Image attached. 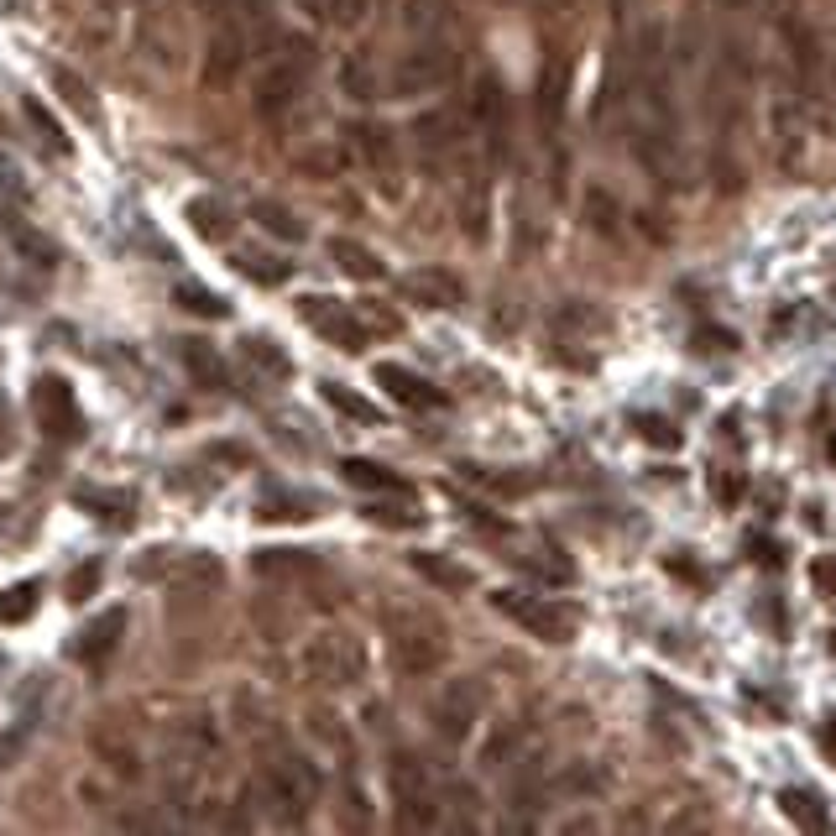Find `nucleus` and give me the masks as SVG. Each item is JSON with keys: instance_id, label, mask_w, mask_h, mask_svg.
<instances>
[{"instance_id": "21", "label": "nucleus", "mask_w": 836, "mask_h": 836, "mask_svg": "<svg viewBox=\"0 0 836 836\" xmlns=\"http://www.w3.org/2000/svg\"><path fill=\"white\" fill-rule=\"evenodd\" d=\"M325 564L319 554H308V549H256L252 554V576L262 581H308V576H319Z\"/></svg>"}, {"instance_id": "55", "label": "nucleus", "mask_w": 836, "mask_h": 836, "mask_svg": "<svg viewBox=\"0 0 836 836\" xmlns=\"http://www.w3.org/2000/svg\"><path fill=\"white\" fill-rule=\"evenodd\" d=\"M95 586H100V564H85V570H73V576H69V597L89 601V597H95Z\"/></svg>"}, {"instance_id": "2", "label": "nucleus", "mask_w": 836, "mask_h": 836, "mask_svg": "<svg viewBox=\"0 0 836 836\" xmlns=\"http://www.w3.org/2000/svg\"><path fill=\"white\" fill-rule=\"evenodd\" d=\"M262 795H267V805L277 810L283 826H304L308 810L325 795V774L314 768V758H304L298 748H288V742L273 737V742H267V758H262Z\"/></svg>"}, {"instance_id": "27", "label": "nucleus", "mask_w": 836, "mask_h": 836, "mask_svg": "<svg viewBox=\"0 0 836 836\" xmlns=\"http://www.w3.org/2000/svg\"><path fill=\"white\" fill-rule=\"evenodd\" d=\"M455 21H461L455 0H403V27L413 37H444L455 32Z\"/></svg>"}, {"instance_id": "60", "label": "nucleus", "mask_w": 836, "mask_h": 836, "mask_svg": "<svg viewBox=\"0 0 836 836\" xmlns=\"http://www.w3.org/2000/svg\"><path fill=\"white\" fill-rule=\"evenodd\" d=\"M564 832H597V816H581V820H564Z\"/></svg>"}, {"instance_id": "63", "label": "nucleus", "mask_w": 836, "mask_h": 836, "mask_svg": "<svg viewBox=\"0 0 836 836\" xmlns=\"http://www.w3.org/2000/svg\"><path fill=\"white\" fill-rule=\"evenodd\" d=\"M832 649H836V638H832Z\"/></svg>"}, {"instance_id": "8", "label": "nucleus", "mask_w": 836, "mask_h": 836, "mask_svg": "<svg viewBox=\"0 0 836 836\" xmlns=\"http://www.w3.org/2000/svg\"><path fill=\"white\" fill-rule=\"evenodd\" d=\"M779 48H785L789 89H795V95H805V100L826 95V69H832V58L820 52L816 32H810L800 17H779Z\"/></svg>"}, {"instance_id": "29", "label": "nucleus", "mask_w": 836, "mask_h": 836, "mask_svg": "<svg viewBox=\"0 0 836 836\" xmlns=\"http://www.w3.org/2000/svg\"><path fill=\"white\" fill-rule=\"evenodd\" d=\"M351 141H356V153L366 157L376 173H393L397 141H393V131H387L382 120H356V126H351Z\"/></svg>"}, {"instance_id": "42", "label": "nucleus", "mask_w": 836, "mask_h": 836, "mask_svg": "<svg viewBox=\"0 0 836 836\" xmlns=\"http://www.w3.org/2000/svg\"><path fill=\"white\" fill-rule=\"evenodd\" d=\"M21 110H27V120H32V126H37V137L48 141L52 153H58V157H69V153H73V141L63 137V131H58V120H52V110H48V105H42V100H37V95H27V100H21Z\"/></svg>"}, {"instance_id": "47", "label": "nucleus", "mask_w": 836, "mask_h": 836, "mask_svg": "<svg viewBox=\"0 0 836 836\" xmlns=\"http://www.w3.org/2000/svg\"><path fill=\"white\" fill-rule=\"evenodd\" d=\"M58 89H63V100L79 110V116H89V120H100V100H95V89L85 85V79H73L69 69H58Z\"/></svg>"}, {"instance_id": "59", "label": "nucleus", "mask_w": 836, "mask_h": 836, "mask_svg": "<svg viewBox=\"0 0 836 836\" xmlns=\"http://www.w3.org/2000/svg\"><path fill=\"white\" fill-rule=\"evenodd\" d=\"M700 345H706V351H732V330H700Z\"/></svg>"}, {"instance_id": "5", "label": "nucleus", "mask_w": 836, "mask_h": 836, "mask_svg": "<svg viewBox=\"0 0 836 836\" xmlns=\"http://www.w3.org/2000/svg\"><path fill=\"white\" fill-rule=\"evenodd\" d=\"M492 607L502 617H512L523 632H533L539 643H570L576 628H581V612L564 607V601H549V597H533V591H492Z\"/></svg>"}, {"instance_id": "10", "label": "nucleus", "mask_w": 836, "mask_h": 836, "mask_svg": "<svg viewBox=\"0 0 836 836\" xmlns=\"http://www.w3.org/2000/svg\"><path fill=\"white\" fill-rule=\"evenodd\" d=\"M32 413H37V424H42V434L48 440H79L85 434V413H79V397H73V387L63 382V376H37V387H32Z\"/></svg>"}, {"instance_id": "36", "label": "nucleus", "mask_w": 836, "mask_h": 836, "mask_svg": "<svg viewBox=\"0 0 836 836\" xmlns=\"http://www.w3.org/2000/svg\"><path fill=\"white\" fill-rule=\"evenodd\" d=\"M37 601H42V581H17L11 591H0V628L27 622L37 612Z\"/></svg>"}, {"instance_id": "25", "label": "nucleus", "mask_w": 836, "mask_h": 836, "mask_svg": "<svg viewBox=\"0 0 836 836\" xmlns=\"http://www.w3.org/2000/svg\"><path fill=\"white\" fill-rule=\"evenodd\" d=\"M335 73H341V89L356 105H372V100H382V95H393V89H387V79H382V69H376L366 52H345Z\"/></svg>"}, {"instance_id": "48", "label": "nucleus", "mask_w": 836, "mask_h": 836, "mask_svg": "<svg viewBox=\"0 0 836 836\" xmlns=\"http://www.w3.org/2000/svg\"><path fill=\"white\" fill-rule=\"evenodd\" d=\"M632 230L643 240H653V246H669V240H675V225H669L659 209H632Z\"/></svg>"}, {"instance_id": "51", "label": "nucleus", "mask_w": 836, "mask_h": 836, "mask_svg": "<svg viewBox=\"0 0 836 836\" xmlns=\"http://www.w3.org/2000/svg\"><path fill=\"white\" fill-rule=\"evenodd\" d=\"M461 230H465L471 240L486 236V194H481V188L461 199Z\"/></svg>"}, {"instance_id": "18", "label": "nucleus", "mask_w": 836, "mask_h": 836, "mask_svg": "<svg viewBox=\"0 0 836 836\" xmlns=\"http://www.w3.org/2000/svg\"><path fill=\"white\" fill-rule=\"evenodd\" d=\"M549 240H554V230H549V215L539 205H533L529 194L512 205V220H508V246L518 262H533V256L549 252Z\"/></svg>"}, {"instance_id": "17", "label": "nucleus", "mask_w": 836, "mask_h": 836, "mask_svg": "<svg viewBox=\"0 0 836 836\" xmlns=\"http://www.w3.org/2000/svg\"><path fill=\"white\" fill-rule=\"evenodd\" d=\"M549 325H554V335H564V341H597V335L612 330V314H607L597 298H560V304L549 308Z\"/></svg>"}, {"instance_id": "45", "label": "nucleus", "mask_w": 836, "mask_h": 836, "mask_svg": "<svg viewBox=\"0 0 836 836\" xmlns=\"http://www.w3.org/2000/svg\"><path fill=\"white\" fill-rule=\"evenodd\" d=\"M560 105H564V73L544 69V85H539V120H544V131L560 126Z\"/></svg>"}, {"instance_id": "37", "label": "nucleus", "mask_w": 836, "mask_h": 836, "mask_svg": "<svg viewBox=\"0 0 836 836\" xmlns=\"http://www.w3.org/2000/svg\"><path fill=\"white\" fill-rule=\"evenodd\" d=\"M319 393H325V403H330V409H335V413H345L351 424H382V413H376V403H366V397H361V393H351V387H341V382H325Z\"/></svg>"}, {"instance_id": "9", "label": "nucleus", "mask_w": 836, "mask_h": 836, "mask_svg": "<svg viewBox=\"0 0 836 836\" xmlns=\"http://www.w3.org/2000/svg\"><path fill=\"white\" fill-rule=\"evenodd\" d=\"M481 711H486V685L450 680L440 696H434V706H429V727L440 732L444 748H461V742H471V727L481 721Z\"/></svg>"}, {"instance_id": "24", "label": "nucleus", "mask_w": 836, "mask_h": 836, "mask_svg": "<svg viewBox=\"0 0 836 836\" xmlns=\"http://www.w3.org/2000/svg\"><path fill=\"white\" fill-rule=\"evenodd\" d=\"M529 753H539V742H533L529 727H523V721H502V727L481 742V764H486V768H512L518 758H529Z\"/></svg>"}, {"instance_id": "53", "label": "nucleus", "mask_w": 836, "mask_h": 836, "mask_svg": "<svg viewBox=\"0 0 836 836\" xmlns=\"http://www.w3.org/2000/svg\"><path fill=\"white\" fill-rule=\"evenodd\" d=\"M810 586L820 597H836V554H816L810 560Z\"/></svg>"}, {"instance_id": "1", "label": "nucleus", "mask_w": 836, "mask_h": 836, "mask_svg": "<svg viewBox=\"0 0 836 836\" xmlns=\"http://www.w3.org/2000/svg\"><path fill=\"white\" fill-rule=\"evenodd\" d=\"M319 63V52L308 37H277L273 48H262V69L252 79V105L262 120L293 116V105L304 100L308 73Z\"/></svg>"}, {"instance_id": "40", "label": "nucleus", "mask_w": 836, "mask_h": 836, "mask_svg": "<svg viewBox=\"0 0 836 836\" xmlns=\"http://www.w3.org/2000/svg\"><path fill=\"white\" fill-rule=\"evenodd\" d=\"M178 308H188V314H199V319H225L230 314V304H225L215 288H205V283H178Z\"/></svg>"}, {"instance_id": "30", "label": "nucleus", "mask_w": 836, "mask_h": 836, "mask_svg": "<svg viewBox=\"0 0 836 836\" xmlns=\"http://www.w3.org/2000/svg\"><path fill=\"white\" fill-rule=\"evenodd\" d=\"M252 220L267 230V236H277V240H288V246H298V240H308V225L293 215L288 205H277V199H256L252 205Z\"/></svg>"}, {"instance_id": "57", "label": "nucleus", "mask_w": 836, "mask_h": 836, "mask_svg": "<svg viewBox=\"0 0 836 836\" xmlns=\"http://www.w3.org/2000/svg\"><path fill=\"white\" fill-rule=\"evenodd\" d=\"M372 523H387V529H413L419 523V512H393V508H366Z\"/></svg>"}, {"instance_id": "31", "label": "nucleus", "mask_w": 836, "mask_h": 836, "mask_svg": "<svg viewBox=\"0 0 836 836\" xmlns=\"http://www.w3.org/2000/svg\"><path fill=\"white\" fill-rule=\"evenodd\" d=\"M188 225H194L205 240H230V236H236V215H230L220 199H205V194H199V199H188Z\"/></svg>"}, {"instance_id": "22", "label": "nucleus", "mask_w": 836, "mask_h": 836, "mask_svg": "<svg viewBox=\"0 0 836 836\" xmlns=\"http://www.w3.org/2000/svg\"><path fill=\"white\" fill-rule=\"evenodd\" d=\"M325 252H330V262H335L345 277H356V283H382V277H387V262H382L372 246H361V240H351V236H330Z\"/></svg>"}, {"instance_id": "19", "label": "nucleus", "mask_w": 836, "mask_h": 836, "mask_svg": "<svg viewBox=\"0 0 836 836\" xmlns=\"http://www.w3.org/2000/svg\"><path fill=\"white\" fill-rule=\"evenodd\" d=\"M372 382L387 397H393V403H403V409H444V403H450L440 387H429L419 372H409V366H393V361H382V366L372 372Z\"/></svg>"}, {"instance_id": "61", "label": "nucleus", "mask_w": 836, "mask_h": 836, "mask_svg": "<svg viewBox=\"0 0 836 836\" xmlns=\"http://www.w3.org/2000/svg\"><path fill=\"white\" fill-rule=\"evenodd\" d=\"M820 742H826V753L836 758V721H826V727H820Z\"/></svg>"}, {"instance_id": "20", "label": "nucleus", "mask_w": 836, "mask_h": 836, "mask_svg": "<svg viewBox=\"0 0 836 836\" xmlns=\"http://www.w3.org/2000/svg\"><path fill=\"white\" fill-rule=\"evenodd\" d=\"M581 209H586V225H591L601 240H622V236L632 230V209L622 205V199H617L607 184H591V188H586Z\"/></svg>"}, {"instance_id": "11", "label": "nucleus", "mask_w": 836, "mask_h": 836, "mask_svg": "<svg viewBox=\"0 0 836 836\" xmlns=\"http://www.w3.org/2000/svg\"><path fill=\"white\" fill-rule=\"evenodd\" d=\"M298 319H308L330 345H341V351H351V356L366 351V341H372L366 325H361L341 298H330V293H304V298H298Z\"/></svg>"}, {"instance_id": "33", "label": "nucleus", "mask_w": 836, "mask_h": 836, "mask_svg": "<svg viewBox=\"0 0 836 836\" xmlns=\"http://www.w3.org/2000/svg\"><path fill=\"white\" fill-rule=\"evenodd\" d=\"M79 508H89L95 518H105L110 529H126V523H131V508H137V496H131V492H100V486H85V492H79Z\"/></svg>"}, {"instance_id": "52", "label": "nucleus", "mask_w": 836, "mask_h": 836, "mask_svg": "<svg viewBox=\"0 0 836 836\" xmlns=\"http://www.w3.org/2000/svg\"><path fill=\"white\" fill-rule=\"evenodd\" d=\"M341 826H351V832H366V826H372V805H366V795H361L356 785L345 789V805H341Z\"/></svg>"}, {"instance_id": "50", "label": "nucleus", "mask_w": 836, "mask_h": 836, "mask_svg": "<svg viewBox=\"0 0 836 836\" xmlns=\"http://www.w3.org/2000/svg\"><path fill=\"white\" fill-rule=\"evenodd\" d=\"M314 508H298V496H283V492H267L262 502H256V518H267V523H277V518H308Z\"/></svg>"}, {"instance_id": "56", "label": "nucleus", "mask_w": 836, "mask_h": 836, "mask_svg": "<svg viewBox=\"0 0 836 836\" xmlns=\"http://www.w3.org/2000/svg\"><path fill=\"white\" fill-rule=\"evenodd\" d=\"M366 319H372L376 330H387V335H403V314L387 304H366Z\"/></svg>"}, {"instance_id": "16", "label": "nucleus", "mask_w": 836, "mask_h": 836, "mask_svg": "<svg viewBox=\"0 0 836 836\" xmlns=\"http://www.w3.org/2000/svg\"><path fill=\"white\" fill-rule=\"evenodd\" d=\"M126 628H131V612H126V607H110V612H100L95 622H89L85 638H79L69 653L79 659V665H89V669H105V665H110V653L120 649Z\"/></svg>"}, {"instance_id": "13", "label": "nucleus", "mask_w": 836, "mask_h": 836, "mask_svg": "<svg viewBox=\"0 0 836 836\" xmlns=\"http://www.w3.org/2000/svg\"><path fill=\"white\" fill-rule=\"evenodd\" d=\"M397 293L419 308H461L465 304V277L450 267H413L397 277Z\"/></svg>"}, {"instance_id": "43", "label": "nucleus", "mask_w": 836, "mask_h": 836, "mask_svg": "<svg viewBox=\"0 0 836 836\" xmlns=\"http://www.w3.org/2000/svg\"><path fill=\"white\" fill-rule=\"evenodd\" d=\"M632 434L649 440L653 450H680V424H669L659 413H638V419H632Z\"/></svg>"}, {"instance_id": "58", "label": "nucleus", "mask_w": 836, "mask_h": 836, "mask_svg": "<svg viewBox=\"0 0 836 836\" xmlns=\"http://www.w3.org/2000/svg\"><path fill=\"white\" fill-rule=\"evenodd\" d=\"M706 826H711L706 810H680V816L669 820V832H706Z\"/></svg>"}, {"instance_id": "14", "label": "nucleus", "mask_w": 836, "mask_h": 836, "mask_svg": "<svg viewBox=\"0 0 836 836\" xmlns=\"http://www.w3.org/2000/svg\"><path fill=\"white\" fill-rule=\"evenodd\" d=\"M471 126L492 141V153H502V137H508V89H502V73H476L471 85Z\"/></svg>"}, {"instance_id": "41", "label": "nucleus", "mask_w": 836, "mask_h": 836, "mask_svg": "<svg viewBox=\"0 0 836 836\" xmlns=\"http://www.w3.org/2000/svg\"><path fill=\"white\" fill-rule=\"evenodd\" d=\"M298 6L330 27H361V17H366V0H298Z\"/></svg>"}, {"instance_id": "32", "label": "nucleus", "mask_w": 836, "mask_h": 836, "mask_svg": "<svg viewBox=\"0 0 836 836\" xmlns=\"http://www.w3.org/2000/svg\"><path fill=\"white\" fill-rule=\"evenodd\" d=\"M178 356H184V366L194 372V382H205V387H225V382H230L220 351H215L209 341H184L178 345Z\"/></svg>"}, {"instance_id": "44", "label": "nucleus", "mask_w": 836, "mask_h": 836, "mask_svg": "<svg viewBox=\"0 0 836 836\" xmlns=\"http://www.w3.org/2000/svg\"><path fill=\"white\" fill-rule=\"evenodd\" d=\"M523 564H529L533 576H544V581H560V586H570V581H576V560H570L564 549H544V554H523Z\"/></svg>"}, {"instance_id": "38", "label": "nucleus", "mask_w": 836, "mask_h": 836, "mask_svg": "<svg viewBox=\"0 0 836 836\" xmlns=\"http://www.w3.org/2000/svg\"><path fill=\"white\" fill-rule=\"evenodd\" d=\"M95 753H100L105 764L116 768L120 779H141V758H137V748H131L126 737H116V732H95Z\"/></svg>"}, {"instance_id": "4", "label": "nucleus", "mask_w": 836, "mask_h": 836, "mask_svg": "<svg viewBox=\"0 0 836 836\" xmlns=\"http://www.w3.org/2000/svg\"><path fill=\"white\" fill-rule=\"evenodd\" d=\"M387 795H393V816L403 832H434L440 826V789H434V779H429V768L413 758V753L397 748L393 758H387Z\"/></svg>"}, {"instance_id": "46", "label": "nucleus", "mask_w": 836, "mask_h": 836, "mask_svg": "<svg viewBox=\"0 0 836 836\" xmlns=\"http://www.w3.org/2000/svg\"><path fill=\"white\" fill-rule=\"evenodd\" d=\"M298 168H304L308 178H335V173L345 168V153L341 147H304V153H298Z\"/></svg>"}, {"instance_id": "6", "label": "nucleus", "mask_w": 836, "mask_h": 836, "mask_svg": "<svg viewBox=\"0 0 836 836\" xmlns=\"http://www.w3.org/2000/svg\"><path fill=\"white\" fill-rule=\"evenodd\" d=\"M298 665H304V680L325 685V690H345L366 675V653L351 632H314L298 653Z\"/></svg>"}, {"instance_id": "54", "label": "nucleus", "mask_w": 836, "mask_h": 836, "mask_svg": "<svg viewBox=\"0 0 836 836\" xmlns=\"http://www.w3.org/2000/svg\"><path fill=\"white\" fill-rule=\"evenodd\" d=\"M711 173H717V178H711V184L721 188V194H737V188H742V168H737L732 157H711Z\"/></svg>"}, {"instance_id": "39", "label": "nucleus", "mask_w": 836, "mask_h": 836, "mask_svg": "<svg viewBox=\"0 0 836 836\" xmlns=\"http://www.w3.org/2000/svg\"><path fill=\"white\" fill-rule=\"evenodd\" d=\"M779 805H785L789 820H800V826H810V832H826V826H832V816L820 810L816 789H785V795H779Z\"/></svg>"}, {"instance_id": "12", "label": "nucleus", "mask_w": 836, "mask_h": 836, "mask_svg": "<svg viewBox=\"0 0 836 836\" xmlns=\"http://www.w3.org/2000/svg\"><path fill=\"white\" fill-rule=\"evenodd\" d=\"M632 157H638V168L649 173L653 184H680L685 157H680V141H675L669 126L638 120V131H632Z\"/></svg>"}, {"instance_id": "28", "label": "nucleus", "mask_w": 836, "mask_h": 836, "mask_svg": "<svg viewBox=\"0 0 836 836\" xmlns=\"http://www.w3.org/2000/svg\"><path fill=\"white\" fill-rule=\"evenodd\" d=\"M341 481H345V486H356V492H409V481L397 476V471L366 461V455H345V461H341Z\"/></svg>"}, {"instance_id": "23", "label": "nucleus", "mask_w": 836, "mask_h": 836, "mask_svg": "<svg viewBox=\"0 0 836 836\" xmlns=\"http://www.w3.org/2000/svg\"><path fill=\"white\" fill-rule=\"evenodd\" d=\"M554 785L564 789V795H576V800H597V795H607V789L617 785V774L601 758H570V764L554 774Z\"/></svg>"}, {"instance_id": "49", "label": "nucleus", "mask_w": 836, "mask_h": 836, "mask_svg": "<svg viewBox=\"0 0 836 836\" xmlns=\"http://www.w3.org/2000/svg\"><path fill=\"white\" fill-rule=\"evenodd\" d=\"M742 492H748V481H742V471H732V465H721V471H711V496H717L721 508H737V502H742Z\"/></svg>"}, {"instance_id": "15", "label": "nucleus", "mask_w": 836, "mask_h": 836, "mask_svg": "<svg viewBox=\"0 0 836 836\" xmlns=\"http://www.w3.org/2000/svg\"><path fill=\"white\" fill-rule=\"evenodd\" d=\"M461 126H465L461 110L440 105V110H424V116L413 120V141H419V153H424L429 163H444V157L461 153V141H465Z\"/></svg>"}, {"instance_id": "35", "label": "nucleus", "mask_w": 836, "mask_h": 836, "mask_svg": "<svg viewBox=\"0 0 836 836\" xmlns=\"http://www.w3.org/2000/svg\"><path fill=\"white\" fill-rule=\"evenodd\" d=\"M240 356L252 361L256 372H267L273 382H288V376H293V361L283 356L277 341H267V335H246V341H240Z\"/></svg>"}, {"instance_id": "62", "label": "nucleus", "mask_w": 836, "mask_h": 836, "mask_svg": "<svg viewBox=\"0 0 836 836\" xmlns=\"http://www.w3.org/2000/svg\"><path fill=\"white\" fill-rule=\"evenodd\" d=\"M727 6H732V11H748V6H758V0H727Z\"/></svg>"}, {"instance_id": "26", "label": "nucleus", "mask_w": 836, "mask_h": 836, "mask_svg": "<svg viewBox=\"0 0 836 836\" xmlns=\"http://www.w3.org/2000/svg\"><path fill=\"white\" fill-rule=\"evenodd\" d=\"M409 564L424 576L429 586H434V591H450V597H461V591H471V586H476V570H471V564H461V560H450V554H424V549H419Z\"/></svg>"}, {"instance_id": "3", "label": "nucleus", "mask_w": 836, "mask_h": 836, "mask_svg": "<svg viewBox=\"0 0 836 836\" xmlns=\"http://www.w3.org/2000/svg\"><path fill=\"white\" fill-rule=\"evenodd\" d=\"M387 665L403 675V680H429L450 665V632L424 612H409L397 607L387 612Z\"/></svg>"}, {"instance_id": "34", "label": "nucleus", "mask_w": 836, "mask_h": 836, "mask_svg": "<svg viewBox=\"0 0 836 836\" xmlns=\"http://www.w3.org/2000/svg\"><path fill=\"white\" fill-rule=\"evenodd\" d=\"M236 273L252 277V283H262V288H277V283H288V277H293V262H288V256H273V252H240Z\"/></svg>"}, {"instance_id": "7", "label": "nucleus", "mask_w": 836, "mask_h": 836, "mask_svg": "<svg viewBox=\"0 0 836 836\" xmlns=\"http://www.w3.org/2000/svg\"><path fill=\"white\" fill-rule=\"evenodd\" d=\"M455 73H461V52L444 37H419V48L397 58L387 85H393V95H429V89H444Z\"/></svg>"}]
</instances>
